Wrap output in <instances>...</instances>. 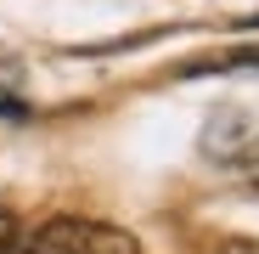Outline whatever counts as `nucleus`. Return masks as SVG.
Here are the masks:
<instances>
[{"label":"nucleus","mask_w":259,"mask_h":254,"mask_svg":"<svg viewBox=\"0 0 259 254\" xmlns=\"http://www.w3.org/2000/svg\"><path fill=\"white\" fill-rule=\"evenodd\" d=\"M28 254H141V248H136V237H124L107 221H73V215H62V221H51L28 243Z\"/></svg>","instance_id":"obj_1"},{"label":"nucleus","mask_w":259,"mask_h":254,"mask_svg":"<svg viewBox=\"0 0 259 254\" xmlns=\"http://www.w3.org/2000/svg\"><path fill=\"white\" fill-rule=\"evenodd\" d=\"M203 68H220V74H259V51H237V57H220V62H197L186 74H203Z\"/></svg>","instance_id":"obj_2"},{"label":"nucleus","mask_w":259,"mask_h":254,"mask_svg":"<svg viewBox=\"0 0 259 254\" xmlns=\"http://www.w3.org/2000/svg\"><path fill=\"white\" fill-rule=\"evenodd\" d=\"M12 243V209H6V198H0V248Z\"/></svg>","instance_id":"obj_3"},{"label":"nucleus","mask_w":259,"mask_h":254,"mask_svg":"<svg viewBox=\"0 0 259 254\" xmlns=\"http://www.w3.org/2000/svg\"><path fill=\"white\" fill-rule=\"evenodd\" d=\"M220 254H259L253 243H220Z\"/></svg>","instance_id":"obj_4"},{"label":"nucleus","mask_w":259,"mask_h":254,"mask_svg":"<svg viewBox=\"0 0 259 254\" xmlns=\"http://www.w3.org/2000/svg\"><path fill=\"white\" fill-rule=\"evenodd\" d=\"M0 254H6V248H0Z\"/></svg>","instance_id":"obj_5"}]
</instances>
